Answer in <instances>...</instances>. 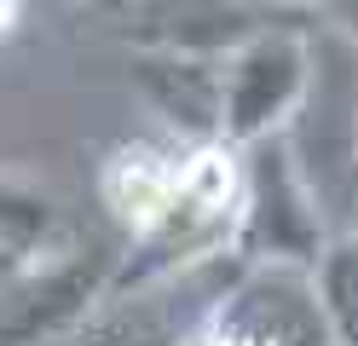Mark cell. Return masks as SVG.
I'll use <instances>...</instances> for the list:
<instances>
[{
  "label": "cell",
  "mask_w": 358,
  "mask_h": 346,
  "mask_svg": "<svg viewBox=\"0 0 358 346\" xmlns=\"http://www.w3.org/2000/svg\"><path fill=\"white\" fill-rule=\"evenodd\" d=\"M173 173H179V156H162L150 145H122L116 156L104 161V202L127 231H145L162 202L173 191Z\"/></svg>",
  "instance_id": "4"
},
{
  "label": "cell",
  "mask_w": 358,
  "mask_h": 346,
  "mask_svg": "<svg viewBox=\"0 0 358 346\" xmlns=\"http://www.w3.org/2000/svg\"><path fill=\"white\" fill-rule=\"evenodd\" d=\"M133 81L156 104L168 127L191 133L196 145L220 138V87H226V52H191V46H162V52L133 58Z\"/></svg>",
  "instance_id": "3"
},
{
  "label": "cell",
  "mask_w": 358,
  "mask_h": 346,
  "mask_svg": "<svg viewBox=\"0 0 358 346\" xmlns=\"http://www.w3.org/2000/svg\"><path fill=\"white\" fill-rule=\"evenodd\" d=\"M301 12H312V23H324V29L358 41V0H295Z\"/></svg>",
  "instance_id": "7"
},
{
  "label": "cell",
  "mask_w": 358,
  "mask_h": 346,
  "mask_svg": "<svg viewBox=\"0 0 358 346\" xmlns=\"http://www.w3.org/2000/svg\"><path fill=\"white\" fill-rule=\"evenodd\" d=\"M47 225H52V208L41 196L17 191V185H0V248L24 254V248H35L47 237Z\"/></svg>",
  "instance_id": "6"
},
{
  "label": "cell",
  "mask_w": 358,
  "mask_h": 346,
  "mask_svg": "<svg viewBox=\"0 0 358 346\" xmlns=\"http://www.w3.org/2000/svg\"><path fill=\"white\" fill-rule=\"evenodd\" d=\"M17 17H24V0H0V41L17 29Z\"/></svg>",
  "instance_id": "8"
},
{
  "label": "cell",
  "mask_w": 358,
  "mask_h": 346,
  "mask_svg": "<svg viewBox=\"0 0 358 346\" xmlns=\"http://www.w3.org/2000/svg\"><path fill=\"white\" fill-rule=\"evenodd\" d=\"M312 300L329 346H358V231H341L312 260Z\"/></svg>",
  "instance_id": "5"
},
{
  "label": "cell",
  "mask_w": 358,
  "mask_h": 346,
  "mask_svg": "<svg viewBox=\"0 0 358 346\" xmlns=\"http://www.w3.org/2000/svg\"><path fill=\"white\" fill-rule=\"evenodd\" d=\"M237 156H243V191H237L231 248L249 266L312 271L318 248L329 243L324 237V202L312 191L289 133H266L255 145H237Z\"/></svg>",
  "instance_id": "1"
},
{
  "label": "cell",
  "mask_w": 358,
  "mask_h": 346,
  "mask_svg": "<svg viewBox=\"0 0 358 346\" xmlns=\"http://www.w3.org/2000/svg\"><path fill=\"white\" fill-rule=\"evenodd\" d=\"M93 6H122V0H93Z\"/></svg>",
  "instance_id": "9"
},
{
  "label": "cell",
  "mask_w": 358,
  "mask_h": 346,
  "mask_svg": "<svg viewBox=\"0 0 358 346\" xmlns=\"http://www.w3.org/2000/svg\"><path fill=\"white\" fill-rule=\"evenodd\" d=\"M312 75V41L306 29H249L226 46V87H220V138L255 145L266 133H283L301 110V92Z\"/></svg>",
  "instance_id": "2"
}]
</instances>
